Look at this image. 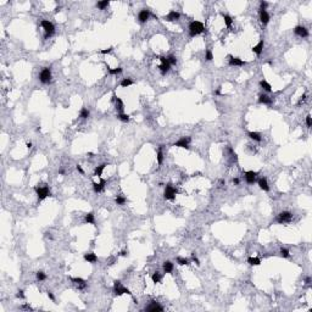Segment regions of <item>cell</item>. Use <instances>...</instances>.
Instances as JSON below:
<instances>
[{"label": "cell", "instance_id": "1", "mask_svg": "<svg viewBox=\"0 0 312 312\" xmlns=\"http://www.w3.org/2000/svg\"><path fill=\"white\" fill-rule=\"evenodd\" d=\"M205 32V26L202 22L200 21H191L189 23V36L190 37H195L199 36Z\"/></svg>", "mask_w": 312, "mask_h": 312}, {"label": "cell", "instance_id": "2", "mask_svg": "<svg viewBox=\"0 0 312 312\" xmlns=\"http://www.w3.org/2000/svg\"><path fill=\"white\" fill-rule=\"evenodd\" d=\"M40 25H42L43 29H44V39H49L50 37H52L55 34V26L52 25V22L48 21V20H43L42 22H40Z\"/></svg>", "mask_w": 312, "mask_h": 312}, {"label": "cell", "instance_id": "3", "mask_svg": "<svg viewBox=\"0 0 312 312\" xmlns=\"http://www.w3.org/2000/svg\"><path fill=\"white\" fill-rule=\"evenodd\" d=\"M114 293H115V295H116V296H121V295H123V294H127V295H132L131 290H129L128 288L123 287V285L121 284V282H120V280H115V282H114Z\"/></svg>", "mask_w": 312, "mask_h": 312}, {"label": "cell", "instance_id": "4", "mask_svg": "<svg viewBox=\"0 0 312 312\" xmlns=\"http://www.w3.org/2000/svg\"><path fill=\"white\" fill-rule=\"evenodd\" d=\"M293 220V214L289 212V211H282V212L278 214L275 218V222L279 223V225H284V223H290Z\"/></svg>", "mask_w": 312, "mask_h": 312}, {"label": "cell", "instance_id": "5", "mask_svg": "<svg viewBox=\"0 0 312 312\" xmlns=\"http://www.w3.org/2000/svg\"><path fill=\"white\" fill-rule=\"evenodd\" d=\"M177 193H178V190L173 187V184L172 183H168V184H166V188H165L163 198H165V200H174L176 195H177Z\"/></svg>", "mask_w": 312, "mask_h": 312}, {"label": "cell", "instance_id": "6", "mask_svg": "<svg viewBox=\"0 0 312 312\" xmlns=\"http://www.w3.org/2000/svg\"><path fill=\"white\" fill-rule=\"evenodd\" d=\"M39 81L43 84H49L51 82V70L50 67H44L39 73Z\"/></svg>", "mask_w": 312, "mask_h": 312}, {"label": "cell", "instance_id": "7", "mask_svg": "<svg viewBox=\"0 0 312 312\" xmlns=\"http://www.w3.org/2000/svg\"><path fill=\"white\" fill-rule=\"evenodd\" d=\"M34 190L37 193L39 201H43V200L46 199L48 196H51V193H50L48 187H34Z\"/></svg>", "mask_w": 312, "mask_h": 312}, {"label": "cell", "instance_id": "8", "mask_svg": "<svg viewBox=\"0 0 312 312\" xmlns=\"http://www.w3.org/2000/svg\"><path fill=\"white\" fill-rule=\"evenodd\" d=\"M190 142H191V138L190 137H183V138H180L179 140H177L173 146H177V148H182V149H187V150H189L190 149Z\"/></svg>", "mask_w": 312, "mask_h": 312}, {"label": "cell", "instance_id": "9", "mask_svg": "<svg viewBox=\"0 0 312 312\" xmlns=\"http://www.w3.org/2000/svg\"><path fill=\"white\" fill-rule=\"evenodd\" d=\"M228 65H229V66L241 67V66H245V65H246V61L241 60L240 57L233 56V55H228Z\"/></svg>", "mask_w": 312, "mask_h": 312}, {"label": "cell", "instance_id": "10", "mask_svg": "<svg viewBox=\"0 0 312 312\" xmlns=\"http://www.w3.org/2000/svg\"><path fill=\"white\" fill-rule=\"evenodd\" d=\"M294 34L301 38H307L309 37V29L304 26H298L294 28Z\"/></svg>", "mask_w": 312, "mask_h": 312}, {"label": "cell", "instance_id": "11", "mask_svg": "<svg viewBox=\"0 0 312 312\" xmlns=\"http://www.w3.org/2000/svg\"><path fill=\"white\" fill-rule=\"evenodd\" d=\"M145 311H148V312H156V311H160V312H162V311H163V307L158 305L157 301L152 300V301H150V304L145 307Z\"/></svg>", "mask_w": 312, "mask_h": 312}, {"label": "cell", "instance_id": "12", "mask_svg": "<svg viewBox=\"0 0 312 312\" xmlns=\"http://www.w3.org/2000/svg\"><path fill=\"white\" fill-rule=\"evenodd\" d=\"M245 180H246V183L248 184H254L255 182L257 180V172H254V171H248V172H245Z\"/></svg>", "mask_w": 312, "mask_h": 312}, {"label": "cell", "instance_id": "13", "mask_svg": "<svg viewBox=\"0 0 312 312\" xmlns=\"http://www.w3.org/2000/svg\"><path fill=\"white\" fill-rule=\"evenodd\" d=\"M150 11L148 9H142L139 11V14H138V20L140 23H145L146 21H148L150 19Z\"/></svg>", "mask_w": 312, "mask_h": 312}, {"label": "cell", "instance_id": "14", "mask_svg": "<svg viewBox=\"0 0 312 312\" xmlns=\"http://www.w3.org/2000/svg\"><path fill=\"white\" fill-rule=\"evenodd\" d=\"M71 282L78 288V289H84L87 288V282L83 279V278H79V277H71Z\"/></svg>", "mask_w": 312, "mask_h": 312}, {"label": "cell", "instance_id": "15", "mask_svg": "<svg viewBox=\"0 0 312 312\" xmlns=\"http://www.w3.org/2000/svg\"><path fill=\"white\" fill-rule=\"evenodd\" d=\"M179 17H180V14L177 12V11H169L163 19L166 21H168V22H174V21H178Z\"/></svg>", "mask_w": 312, "mask_h": 312}, {"label": "cell", "instance_id": "16", "mask_svg": "<svg viewBox=\"0 0 312 312\" xmlns=\"http://www.w3.org/2000/svg\"><path fill=\"white\" fill-rule=\"evenodd\" d=\"M258 15H260V21H261V23L263 26H266V25H268V22H269V20H271V17H269V15H268V12L266 10H260L258 11Z\"/></svg>", "mask_w": 312, "mask_h": 312}, {"label": "cell", "instance_id": "17", "mask_svg": "<svg viewBox=\"0 0 312 312\" xmlns=\"http://www.w3.org/2000/svg\"><path fill=\"white\" fill-rule=\"evenodd\" d=\"M105 184H106V180L105 179H101L100 180V183H96V182H94L93 183V189L95 193H103L104 189H105Z\"/></svg>", "mask_w": 312, "mask_h": 312}, {"label": "cell", "instance_id": "18", "mask_svg": "<svg viewBox=\"0 0 312 312\" xmlns=\"http://www.w3.org/2000/svg\"><path fill=\"white\" fill-rule=\"evenodd\" d=\"M258 103H260V104H264V105H267V106H272L273 99L269 98L268 95H266V94H261V95L258 96Z\"/></svg>", "mask_w": 312, "mask_h": 312}, {"label": "cell", "instance_id": "19", "mask_svg": "<svg viewBox=\"0 0 312 312\" xmlns=\"http://www.w3.org/2000/svg\"><path fill=\"white\" fill-rule=\"evenodd\" d=\"M257 184H258V187H260L263 191H269L268 182H267V179L264 178V177H262V178L258 179V180H257Z\"/></svg>", "mask_w": 312, "mask_h": 312}, {"label": "cell", "instance_id": "20", "mask_svg": "<svg viewBox=\"0 0 312 312\" xmlns=\"http://www.w3.org/2000/svg\"><path fill=\"white\" fill-rule=\"evenodd\" d=\"M162 268H163V272L165 273H172L173 272V263L171 262V261H165L163 264H162Z\"/></svg>", "mask_w": 312, "mask_h": 312}, {"label": "cell", "instance_id": "21", "mask_svg": "<svg viewBox=\"0 0 312 312\" xmlns=\"http://www.w3.org/2000/svg\"><path fill=\"white\" fill-rule=\"evenodd\" d=\"M263 44H264V43H263V39H261L260 42H258V43L254 46V48H252V51H254L256 55H261V54H262V51H263Z\"/></svg>", "mask_w": 312, "mask_h": 312}, {"label": "cell", "instance_id": "22", "mask_svg": "<svg viewBox=\"0 0 312 312\" xmlns=\"http://www.w3.org/2000/svg\"><path fill=\"white\" fill-rule=\"evenodd\" d=\"M84 260L88 261L89 263H95L98 262V256L94 254V252H89V254H84Z\"/></svg>", "mask_w": 312, "mask_h": 312}, {"label": "cell", "instance_id": "23", "mask_svg": "<svg viewBox=\"0 0 312 312\" xmlns=\"http://www.w3.org/2000/svg\"><path fill=\"white\" fill-rule=\"evenodd\" d=\"M162 149H163V145H160L158 149L156 151V160H157V163L158 165H162L163 162V152H162Z\"/></svg>", "mask_w": 312, "mask_h": 312}, {"label": "cell", "instance_id": "24", "mask_svg": "<svg viewBox=\"0 0 312 312\" xmlns=\"http://www.w3.org/2000/svg\"><path fill=\"white\" fill-rule=\"evenodd\" d=\"M84 222L88 223V225H94L95 226V216H94L93 212H88L84 217Z\"/></svg>", "mask_w": 312, "mask_h": 312}, {"label": "cell", "instance_id": "25", "mask_svg": "<svg viewBox=\"0 0 312 312\" xmlns=\"http://www.w3.org/2000/svg\"><path fill=\"white\" fill-rule=\"evenodd\" d=\"M107 166V163H101L100 166H98L95 169H94V176H96V177L99 178H101V174H103V171L105 169V167Z\"/></svg>", "mask_w": 312, "mask_h": 312}, {"label": "cell", "instance_id": "26", "mask_svg": "<svg viewBox=\"0 0 312 312\" xmlns=\"http://www.w3.org/2000/svg\"><path fill=\"white\" fill-rule=\"evenodd\" d=\"M115 109L118 111V114H123V109H125V105H123V101H122L120 98H117V99H116V101H115Z\"/></svg>", "mask_w": 312, "mask_h": 312}, {"label": "cell", "instance_id": "27", "mask_svg": "<svg viewBox=\"0 0 312 312\" xmlns=\"http://www.w3.org/2000/svg\"><path fill=\"white\" fill-rule=\"evenodd\" d=\"M222 15V17H223V21H225V25H226V27L227 28H231L232 27V25H233V19L229 15H225V14H221Z\"/></svg>", "mask_w": 312, "mask_h": 312}, {"label": "cell", "instance_id": "28", "mask_svg": "<svg viewBox=\"0 0 312 312\" xmlns=\"http://www.w3.org/2000/svg\"><path fill=\"white\" fill-rule=\"evenodd\" d=\"M248 135H249V138H250V139L255 140V142H258V143H260L261 140H262L261 134L258 133V132H249V133H248Z\"/></svg>", "mask_w": 312, "mask_h": 312}, {"label": "cell", "instance_id": "29", "mask_svg": "<svg viewBox=\"0 0 312 312\" xmlns=\"http://www.w3.org/2000/svg\"><path fill=\"white\" fill-rule=\"evenodd\" d=\"M90 116V112H89V110H88L87 107H82L81 111H79V117L82 120H88V117Z\"/></svg>", "mask_w": 312, "mask_h": 312}, {"label": "cell", "instance_id": "30", "mask_svg": "<svg viewBox=\"0 0 312 312\" xmlns=\"http://www.w3.org/2000/svg\"><path fill=\"white\" fill-rule=\"evenodd\" d=\"M260 85H261V88H262L264 92H268V93H269V92H272V85H271L267 81L262 79V81L260 82Z\"/></svg>", "mask_w": 312, "mask_h": 312}, {"label": "cell", "instance_id": "31", "mask_svg": "<svg viewBox=\"0 0 312 312\" xmlns=\"http://www.w3.org/2000/svg\"><path fill=\"white\" fill-rule=\"evenodd\" d=\"M248 263L251 264V266H258V264H261V260L258 257L251 256V257L248 258Z\"/></svg>", "mask_w": 312, "mask_h": 312}, {"label": "cell", "instance_id": "32", "mask_svg": "<svg viewBox=\"0 0 312 312\" xmlns=\"http://www.w3.org/2000/svg\"><path fill=\"white\" fill-rule=\"evenodd\" d=\"M109 5H110V1H109V0H103V1H98V3H96V8H98L99 10H105V9L109 6Z\"/></svg>", "mask_w": 312, "mask_h": 312}, {"label": "cell", "instance_id": "33", "mask_svg": "<svg viewBox=\"0 0 312 312\" xmlns=\"http://www.w3.org/2000/svg\"><path fill=\"white\" fill-rule=\"evenodd\" d=\"M106 68H107V71H109V73L110 74H120V73H122V71H123V68L122 67H116V68H110L107 65H106Z\"/></svg>", "mask_w": 312, "mask_h": 312}, {"label": "cell", "instance_id": "34", "mask_svg": "<svg viewBox=\"0 0 312 312\" xmlns=\"http://www.w3.org/2000/svg\"><path fill=\"white\" fill-rule=\"evenodd\" d=\"M133 83H134L133 79H131V78H123V79L121 81L120 85H121L122 88H127V87H129V85H132Z\"/></svg>", "mask_w": 312, "mask_h": 312}, {"label": "cell", "instance_id": "35", "mask_svg": "<svg viewBox=\"0 0 312 312\" xmlns=\"http://www.w3.org/2000/svg\"><path fill=\"white\" fill-rule=\"evenodd\" d=\"M158 68H160V72H161L162 74H166V73L169 71L171 65H169V63H161L160 66H158Z\"/></svg>", "mask_w": 312, "mask_h": 312}, {"label": "cell", "instance_id": "36", "mask_svg": "<svg viewBox=\"0 0 312 312\" xmlns=\"http://www.w3.org/2000/svg\"><path fill=\"white\" fill-rule=\"evenodd\" d=\"M177 263L180 264V266H188V264H190V261L188 260V258H185V257L178 256L177 257Z\"/></svg>", "mask_w": 312, "mask_h": 312}, {"label": "cell", "instance_id": "37", "mask_svg": "<svg viewBox=\"0 0 312 312\" xmlns=\"http://www.w3.org/2000/svg\"><path fill=\"white\" fill-rule=\"evenodd\" d=\"M151 279H152V282H154L155 284H156V283H160L161 279H162V275H161L160 272H155L154 274L151 275Z\"/></svg>", "mask_w": 312, "mask_h": 312}, {"label": "cell", "instance_id": "38", "mask_svg": "<svg viewBox=\"0 0 312 312\" xmlns=\"http://www.w3.org/2000/svg\"><path fill=\"white\" fill-rule=\"evenodd\" d=\"M117 118H118L121 122H129V120H131V117H129V115H126V114H118L117 115Z\"/></svg>", "mask_w": 312, "mask_h": 312}, {"label": "cell", "instance_id": "39", "mask_svg": "<svg viewBox=\"0 0 312 312\" xmlns=\"http://www.w3.org/2000/svg\"><path fill=\"white\" fill-rule=\"evenodd\" d=\"M205 60L206 61H212L214 60V52L211 49H207L205 51Z\"/></svg>", "mask_w": 312, "mask_h": 312}, {"label": "cell", "instance_id": "40", "mask_svg": "<svg viewBox=\"0 0 312 312\" xmlns=\"http://www.w3.org/2000/svg\"><path fill=\"white\" fill-rule=\"evenodd\" d=\"M126 201H127V199L123 196V195H118V196L115 199V202H116L117 205H125Z\"/></svg>", "mask_w": 312, "mask_h": 312}, {"label": "cell", "instance_id": "41", "mask_svg": "<svg viewBox=\"0 0 312 312\" xmlns=\"http://www.w3.org/2000/svg\"><path fill=\"white\" fill-rule=\"evenodd\" d=\"M36 277H37V279H38L39 282H43V280H45V279H46V274H45L44 272H42V271H39V272H37Z\"/></svg>", "mask_w": 312, "mask_h": 312}, {"label": "cell", "instance_id": "42", "mask_svg": "<svg viewBox=\"0 0 312 312\" xmlns=\"http://www.w3.org/2000/svg\"><path fill=\"white\" fill-rule=\"evenodd\" d=\"M280 256H282V257H284V258H288V257L290 256L289 250L285 249V248H282V249H280Z\"/></svg>", "mask_w": 312, "mask_h": 312}, {"label": "cell", "instance_id": "43", "mask_svg": "<svg viewBox=\"0 0 312 312\" xmlns=\"http://www.w3.org/2000/svg\"><path fill=\"white\" fill-rule=\"evenodd\" d=\"M167 60H168V63L171 65V66H173V65L177 63V59H176L174 55H169V56H167Z\"/></svg>", "mask_w": 312, "mask_h": 312}, {"label": "cell", "instance_id": "44", "mask_svg": "<svg viewBox=\"0 0 312 312\" xmlns=\"http://www.w3.org/2000/svg\"><path fill=\"white\" fill-rule=\"evenodd\" d=\"M16 298H17V299H22V300H25V299H26L25 291H23V290H19V291H17V294H16Z\"/></svg>", "mask_w": 312, "mask_h": 312}, {"label": "cell", "instance_id": "45", "mask_svg": "<svg viewBox=\"0 0 312 312\" xmlns=\"http://www.w3.org/2000/svg\"><path fill=\"white\" fill-rule=\"evenodd\" d=\"M306 98H307V95L306 94H302V96L299 99V101H298V106H301V104H304L306 101Z\"/></svg>", "mask_w": 312, "mask_h": 312}, {"label": "cell", "instance_id": "46", "mask_svg": "<svg viewBox=\"0 0 312 312\" xmlns=\"http://www.w3.org/2000/svg\"><path fill=\"white\" fill-rule=\"evenodd\" d=\"M306 126H307L309 128L312 127V120H311V115H307L306 116Z\"/></svg>", "mask_w": 312, "mask_h": 312}, {"label": "cell", "instance_id": "47", "mask_svg": "<svg viewBox=\"0 0 312 312\" xmlns=\"http://www.w3.org/2000/svg\"><path fill=\"white\" fill-rule=\"evenodd\" d=\"M114 48H107V49H103V50H100V54H103V55H106V54H110L111 51H112Z\"/></svg>", "mask_w": 312, "mask_h": 312}, {"label": "cell", "instance_id": "48", "mask_svg": "<svg viewBox=\"0 0 312 312\" xmlns=\"http://www.w3.org/2000/svg\"><path fill=\"white\" fill-rule=\"evenodd\" d=\"M191 260H193L194 262H195V263L198 264V266H200V261H199V258L196 257V255H195V252H193V254H191Z\"/></svg>", "mask_w": 312, "mask_h": 312}, {"label": "cell", "instance_id": "49", "mask_svg": "<svg viewBox=\"0 0 312 312\" xmlns=\"http://www.w3.org/2000/svg\"><path fill=\"white\" fill-rule=\"evenodd\" d=\"M267 6H268V3L267 1H261L260 3V10H266Z\"/></svg>", "mask_w": 312, "mask_h": 312}, {"label": "cell", "instance_id": "50", "mask_svg": "<svg viewBox=\"0 0 312 312\" xmlns=\"http://www.w3.org/2000/svg\"><path fill=\"white\" fill-rule=\"evenodd\" d=\"M46 295H48V298L51 300V301H55V296H54V294H52L51 291H46Z\"/></svg>", "mask_w": 312, "mask_h": 312}, {"label": "cell", "instance_id": "51", "mask_svg": "<svg viewBox=\"0 0 312 312\" xmlns=\"http://www.w3.org/2000/svg\"><path fill=\"white\" fill-rule=\"evenodd\" d=\"M77 171H78L81 174H84V171H83V168H82L81 165H77Z\"/></svg>", "mask_w": 312, "mask_h": 312}, {"label": "cell", "instance_id": "52", "mask_svg": "<svg viewBox=\"0 0 312 312\" xmlns=\"http://www.w3.org/2000/svg\"><path fill=\"white\" fill-rule=\"evenodd\" d=\"M21 309H23V310H31V311H33V309H32L29 305H23V306H21Z\"/></svg>", "mask_w": 312, "mask_h": 312}, {"label": "cell", "instance_id": "53", "mask_svg": "<svg viewBox=\"0 0 312 312\" xmlns=\"http://www.w3.org/2000/svg\"><path fill=\"white\" fill-rule=\"evenodd\" d=\"M305 283H306V284H310V283H311V277H307V278L305 279Z\"/></svg>", "mask_w": 312, "mask_h": 312}, {"label": "cell", "instance_id": "54", "mask_svg": "<svg viewBox=\"0 0 312 312\" xmlns=\"http://www.w3.org/2000/svg\"><path fill=\"white\" fill-rule=\"evenodd\" d=\"M233 184L238 185V184H239V179H238V178H234V179H233Z\"/></svg>", "mask_w": 312, "mask_h": 312}, {"label": "cell", "instance_id": "55", "mask_svg": "<svg viewBox=\"0 0 312 312\" xmlns=\"http://www.w3.org/2000/svg\"><path fill=\"white\" fill-rule=\"evenodd\" d=\"M26 146H27L28 149H31V148H32V143H31V142H29V143H27V144H26Z\"/></svg>", "mask_w": 312, "mask_h": 312}, {"label": "cell", "instance_id": "56", "mask_svg": "<svg viewBox=\"0 0 312 312\" xmlns=\"http://www.w3.org/2000/svg\"><path fill=\"white\" fill-rule=\"evenodd\" d=\"M127 254H128V251H122L121 252V256H127Z\"/></svg>", "mask_w": 312, "mask_h": 312}, {"label": "cell", "instance_id": "57", "mask_svg": "<svg viewBox=\"0 0 312 312\" xmlns=\"http://www.w3.org/2000/svg\"><path fill=\"white\" fill-rule=\"evenodd\" d=\"M215 94H221V87H220V88H218V89H217V90H216V93H215Z\"/></svg>", "mask_w": 312, "mask_h": 312}, {"label": "cell", "instance_id": "58", "mask_svg": "<svg viewBox=\"0 0 312 312\" xmlns=\"http://www.w3.org/2000/svg\"><path fill=\"white\" fill-rule=\"evenodd\" d=\"M60 9H61L60 6H56V9H55V12H59V11H60Z\"/></svg>", "mask_w": 312, "mask_h": 312}]
</instances>
